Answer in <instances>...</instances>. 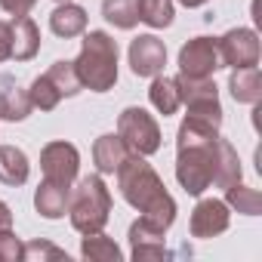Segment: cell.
<instances>
[{"label":"cell","mask_w":262,"mask_h":262,"mask_svg":"<svg viewBox=\"0 0 262 262\" xmlns=\"http://www.w3.org/2000/svg\"><path fill=\"white\" fill-rule=\"evenodd\" d=\"M117 188L129 207L142 213L139 216L142 225H148L158 234L170 231V225L176 222V201L170 198L164 179L142 155H129L117 167Z\"/></svg>","instance_id":"obj_1"},{"label":"cell","mask_w":262,"mask_h":262,"mask_svg":"<svg viewBox=\"0 0 262 262\" xmlns=\"http://www.w3.org/2000/svg\"><path fill=\"white\" fill-rule=\"evenodd\" d=\"M219 164V129L185 117L176 133V179L185 194L201 198L213 179Z\"/></svg>","instance_id":"obj_2"},{"label":"cell","mask_w":262,"mask_h":262,"mask_svg":"<svg viewBox=\"0 0 262 262\" xmlns=\"http://www.w3.org/2000/svg\"><path fill=\"white\" fill-rule=\"evenodd\" d=\"M80 83L93 93H108L117 83V43L108 31H83L80 56L74 59Z\"/></svg>","instance_id":"obj_3"},{"label":"cell","mask_w":262,"mask_h":262,"mask_svg":"<svg viewBox=\"0 0 262 262\" xmlns=\"http://www.w3.org/2000/svg\"><path fill=\"white\" fill-rule=\"evenodd\" d=\"M68 216L74 231L80 234H93L102 231L108 216H111V191L102 179V173L83 176L74 188V194L68 198Z\"/></svg>","instance_id":"obj_4"},{"label":"cell","mask_w":262,"mask_h":262,"mask_svg":"<svg viewBox=\"0 0 262 262\" xmlns=\"http://www.w3.org/2000/svg\"><path fill=\"white\" fill-rule=\"evenodd\" d=\"M176 86H179L182 105L188 108L185 117L201 120L213 129L222 126V105H219V90H216L213 77H185V74H179Z\"/></svg>","instance_id":"obj_5"},{"label":"cell","mask_w":262,"mask_h":262,"mask_svg":"<svg viewBox=\"0 0 262 262\" xmlns=\"http://www.w3.org/2000/svg\"><path fill=\"white\" fill-rule=\"evenodd\" d=\"M117 136L123 139V145L129 148V155L148 158V155H155L161 148V126L139 105H129V108L120 111V117H117Z\"/></svg>","instance_id":"obj_6"},{"label":"cell","mask_w":262,"mask_h":262,"mask_svg":"<svg viewBox=\"0 0 262 262\" xmlns=\"http://www.w3.org/2000/svg\"><path fill=\"white\" fill-rule=\"evenodd\" d=\"M40 170H43V179L56 182V185H65L71 188L77 173H80V155L71 142L59 139V142H50L43 145L40 151Z\"/></svg>","instance_id":"obj_7"},{"label":"cell","mask_w":262,"mask_h":262,"mask_svg":"<svg viewBox=\"0 0 262 262\" xmlns=\"http://www.w3.org/2000/svg\"><path fill=\"white\" fill-rule=\"evenodd\" d=\"M219 59L222 68H250L259 65V34L253 28H231L219 40Z\"/></svg>","instance_id":"obj_8"},{"label":"cell","mask_w":262,"mask_h":262,"mask_svg":"<svg viewBox=\"0 0 262 262\" xmlns=\"http://www.w3.org/2000/svg\"><path fill=\"white\" fill-rule=\"evenodd\" d=\"M222 68L216 37H194L179 50V74L185 77H213Z\"/></svg>","instance_id":"obj_9"},{"label":"cell","mask_w":262,"mask_h":262,"mask_svg":"<svg viewBox=\"0 0 262 262\" xmlns=\"http://www.w3.org/2000/svg\"><path fill=\"white\" fill-rule=\"evenodd\" d=\"M228 222H231L228 204L219 201V198H204V201H198V207L191 210L188 231H191V237H198V241H210V237H219L222 231H228Z\"/></svg>","instance_id":"obj_10"},{"label":"cell","mask_w":262,"mask_h":262,"mask_svg":"<svg viewBox=\"0 0 262 262\" xmlns=\"http://www.w3.org/2000/svg\"><path fill=\"white\" fill-rule=\"evenodd\" d=\"M126 56H129V71H133L136 77H158V74H164L167 47L155 34H139L133 43H129Z\"/></svg>","instance_id":"obj_11"},{"label":"cell","mask_w":262,"mask_h":262,"mask_svg":"<svg viewBox=\"0 0 262 262\" xmlns=\"http://www.w3.org/2000/svg\"><path fill=\"white\" fill-rule=\"evenodd\" d=\"M10 28H13V53H10V59H16V62H31V59L40 53V28L34 25L31 16L13 19Z\"/></svg>","instance_id":"obj_12"},{"label":"cell","mask_w":262,"mask_h":262,"mask_svg":"<svg viewBox=\"0 0 262 262\" xmlns=\"http://www.w3.org/2000/svg\"><path fill=\"white\" fill-rule=\"evenodd\" d=\"M34 111L31 105V96L28 90H22L13 77H4V83H0V120H25L28 114Z\"/></svg>","instance_id":"obj_13"},{"label":"cell","mask_w":262,"mask_h":262,"mask_svg":"<svg viewBox=\"0 0 262 262\" xmlns=\"http://www.w3.org/2000/svg\"><path fill=\"white\" fill-rule=\"evenodd\" d=\"M126 158H129V148L123 145V139H120L117 133H105V136H99L96 145H93V164H96V170H99L102 176L117 173V167H120Z\"/></svg>","instance_id":"obj_14"},{"label":"cell","mask_w":262,"mask_h":262,"mask_svg":"<svg viewBox=\"0 0 262 262\" xmlns=\"http://www.w3.org/2000/svg\"><path fill=\"white\" fill-rule=\"evenodd\" d=\"M129 253H133L136 262H145V259H164L167 256V247H164V234L151 231L148 225H142L139 219L129 225Z\"/></svg>","instance_id":"obj_15"},{"label":"cell","mask_w":262,"mask_h":262,"mask_svg":"<svg viewBox=\"0 0 262 262\" xmlns=\"http://www.w3.org/2000/svg\"><path fill=\"white\" fill-rule=\"evenodd\" d=\"M50 28H53L56 37H65V40L80 37L86 31V10L71 4V0H65V4H59L50 13Z\"/></svg>","instance_id":"obj_16"},{"label":"cell","mask_w":262,"mask_h":262,"mask_svg":"<svg viewBox=\"0 0 262 262\" xmlns=\"http://www.w3.org/2000/svg\"><path fill=\"white\" fill-rule=\"evenodd\" d=\"M68 198H71V188L43 179L34 191V207L43 219H62L68 213Z\"/></svg>","instance_id":"obj_17"},{"label":"cell","mask_w":262,"mask_h":262,"mask_svg":"<svg viewBox=\"0 0 262 262\" xmlns=\"http://www.w3.org/2000/svg\"><path fill=\"white\" fill-rule=\"evenodd\" d=\"M28 173H31V164H28V155L22 148L0 145V182L10 188H19L28 182Z\"/></svg>","instance_id":"obj_18"},{"label":"cell","mask_w":262,"mask_h":262,"mask_svg":"<svg viewBox=\"0 0 262 262\" xmlns=\"http://www.w3.org/2000/svg\"><path fill=\"white\" fill-rule=\"evenodd\" d=\"M228 90H231L234 102L259 105V99H262V77H259V68H256V65H250V68H231Z\"/></svg>","instance_id":"obj_19"},{"label":"cell","mask_w":262,"mask_h":262,"mask_svg":"<svg viewBox=\"0 0 262 262\" xmlns=\"http://www.w3.org/2000/svg\"><path fill=\"white\" fill-rule=\"evenodd\" d=\"M148 99H151V105H155V108H158L164 117L176 114V111H179V105H182V96H179L176 77H164V74L151 77V86H148Z\"/></svg>","instance_id":"obj_20"},{"label":"cell","mask_w":262,"mask_h":262,"mask_svg":"<svg viewBox=\"0 0 262 262\" xmlns=\"http://www.w3.org/2000/svg\"><path fill=\"white\" fill-rule=\"evenodd\" d=\"M102 16L108 25L129 31L139 25V0H102Z\"/></svg>","instance_id":"obj_21"},{"label":"cell","mask_w":262,"mask_h":262,"mask_svg":"<svg viewBox=\"0 0 262 262\" xmlns=\"http://www.w3.org/2000/svg\"><path fill=\"white\" fill-rule=\"evenodd\" d=\"M80 256H83V259H90V262H120V259H123L120 247H117L111 237H105L102 231L83 234V244H80Z\"/></svg>","instance_id":"obj_22"},{"label":"cell","mask_w":262,"mask_h":262,"mask_svg":"<svg viewBox=\"0 0 262 262\" xmlns=\"http://www.w3.org/2000/svg\"><path fill=\"white\" fill-rule=\"evenodd\" d=\"M234 182H241V161H237L234 145L219 136V164H216V179H213V185L228 188V185H234Z\"/></svg>","instance_id":"obj_23"},{"label":"cell","mask_w":262,"mask_h":262,"mask_svg":"<svg viewBox=\"0 0 262 262\" xmlns=\"http://www.w3.org/2000/svg\"><path fill=\"white\" fill-rule=\"evenodd\" d=\"M225 204H228V210H237L244 216H259V210H262L259 191L256 188H247L241 182H234V185L225 188Z\"/></svg>","instance_id":"obj_24"},{"label":"cell","mask_w":262,"mask_h":262,"mask_svg":"<svg viewBox=\"0 0 262 262\" xmlns=\"http://www.w3.org/2000/svg\"><path fill=\"white\" fill-rule=\"evenodd\" d=\"M47 77L56 83V90L62 93V99H65V96H77V93L83 90V83H80V77H77V71H74V62H65V59L53 62L50 71H47Z\"/></svg>","instance_id":"obj_25"},{"label":"cell","mask_w":262,"mask_h":262,"mask_svg":"<svg viewBox=\"0 0 262 262\" xmlns=\"http://www.w3.org/2000/svg\"><path fill=\"white\" fill-rule=\"evenodd\" d=\"M139 22L151 28L173 25V0H139Z\"/></svg>","instance_id":"obj_26"},{"label":"cell","mask_w":262,"mask_h":262,"mask_svg":"<svg viewBox=\"0 0 262 262\" xmlns=\"http://www.w3.org/2000/svg\"><path fill=\"white\" fill-rule=\"evenodd\" d=\"M28 96H31V105L40 108V111H53V108L62 102V93L56 90V83H53L47 74L34 77V83L28 86Z\"/></svg>","instance_id":"obj_27"},{"label":"cell","mask_w":262,"mask_h":262,"mask_svg":"<svg viewBox=\"0 0 262 262\" xmlns=\"http://www.w3.org/2000/svg\"><path fill=\"white\" fill-rule=\"evenodd\" d=\"M25 259V244L16 237L13 228L0 231V262H22Z\"/></svg>","instance_id":"obj_28"},{"label":"cell","mask_w":262,"mask_h":262,"mask_svg":"<svg viewBox=\"0 0 262 262\" xmlns=\"http://www.w3.org/2000/svg\"><path fill=\"white\" fill-rule=\"evenodd\" d=\"M25 259H65L68 262V253L47 241H34V244H25Z\"/></svg>","instance_id":"obj_29"},{"label":"cell","mask_w":262,"mask_h":262,"mask_svg":"<svg viewBox=\"0 0 262 262\" xmlns=\"http://www.w3.org/2000/svg\"><path fill=\"white\" fill-rule=\"evenodd\" d=\"M34 4L37 0H0V7H4L13 19H19V16H28L31 10H34Z\"/></svg>","instance_id":"obj_30"},{"label":"cell","mask_w":262,"mask_h":262,"mask_svg":"<svg viewBox=\"0 0 262 262\" xmlns=\"http://www.w3.org/2000/svg\"><path fill=\"white\" fill-rule=\"evenodd\" d=\"M10 53H13V28H10V22L0 19V62H7Z\"/></svg>","instance_id":"obj_31"},{"label":"cell","mask_w":262,"mask_h":262,"mask_svg":"<svg viewBox=\"0 0 262 262\" xmlns=\"http://www.w3.org/2000/svg\"><path fill=\"white\" fill-rule=\"evenodd\" d=\"M4 228H13V210L0 201V231H4Z\"/></svg>","instance_id":"obj_32"},{"label":"cell","mask_w":262,"mask_h":262,"mask_svg":"<svg viewBox=\"0 0 262 262\" xmlns=\"http://www.w3.org/2000/svg\"><path fill=\"white\" fill-rule=\"evenodd\" d=\"M182 7H188V10H194V7H204V4H210V0H179Z\"/></svg>","instance_id":"obj_33"},{"label":"cell","mask_w":262,"mask_h":262,"mask_svg":"<svg viewBox=\"0 0 262 262\" xmlns=\"http://www.w3.org/2000/svg\"><path fill=\"white\" fill-rule=\"evenodd\" d=\"M56 4H65V0H56Z\"/></svg>","instance_id":"obj_34"}]
</instances>
